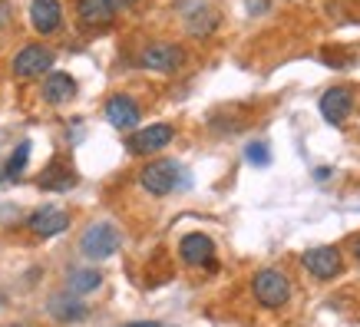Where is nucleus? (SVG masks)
Segmentation results:
<instances>
[{"mask_svg": "<svg viewBox=\"0 0 360 327\" xmlns=\"http://www.w3.org/2000/svg\"><path fill=\"white\" fill-rule=\"evenodd\" d=\"M188 179L182 172V165L172 162V159H155L142 169L139 186L149 192V195H172L175 188H182Z\"/></svg>", "mask_w": 360, "mask_h": 327, "instance_id": "obj_1", "label": "nucleus"}, {"mask_svg": "<svg viewBox=\"0 0 360 327\" xmlns=\"http://www.w3.org/2000/svg\"><path fill=\"white\" fill-rule=\"evenodd\" d=\"M251 291H255L262 307H284L288 297H291V281L278 268H262L255 274V281H251Z\"/></svg>", "mask_w": 360, "mask_h": 327, "instance_id": "obj_2", "label": "nucleus"}, {"mask_svg": "<svg viewBox=\"0 0 360 327\" xmlns=\"http://www.w3.org/2000/svg\"><path fill=\"white\" fill-rule=\"evenodd\" d=\"M79 251H83L86 258H93V262H103V258L116 255V251H120V231H116V225H110V222L89 225V229L83 231V238H79Z\"/></svg>", "mask_w": 360, "mask_h": 327, "instance_id": "obj_3", "label": "nucleus"}, {"mask_svg": "<svg viewBox=\"0 0 360 327\" xmlns=\"http://www.w3.org/2000/svg\"><path fill=\"white\" fill-rule=\"evenodd\" d=\"M53 66V50L44 44H27L13 56V77L17 79H37L40 73H50Z\"/></svg>", "mask_w": 360, "mask_h": 327, "instance_id": "obj_4", "label": "nucleus"}, {"mask_svg": "<svg viewBox=\"0 0 360 327\" xmlns=\"http://www.w3.org/2000/svg\"><path fill=\"white\" fill-rule=\"evenodd\" d=\"M139 63L153 73H175L186 66V50L179 44H149L139 53Z\"/></svg>", "mask_w": 360, "mask_h": 327, "instance_id": "obj_5", "label": "nucleus"}, {"mask_svg": "<svg viewBox=\"0 0 360 327\" xmlns=\"http://www.w3.org/2000/svg\"><path fill=\"white\" fill-rule=\"evenodd\" d=\"M175 139V129L169 122H155V126H146V129L132 132L126 146H129L132 155H153V153H162L165 146Z\"/></svg>", "mask_w": 360, "mask_h": 327, "instance_id": "obj_6", "label": "nucleus"}, {"mask_svg": "<svg viewBox=\"0 0 360 327\" xmlns=\"http://www.w3.org/2000/svg\"><path fill=\"white\" fill-rule=\"evenodd\" d=\"M304 268L314 278H321V281H328V278H338L340 271H344V262H340V251L334 248V245H317V248H307L304 251Z\"/></svg>", "mask_w": 360, "mask_h": 327, "instance_id": "obj_7", "label": "nucleus"}, {"mask_svg": "<svg viewBox=\"0 0 360 327\" xmlns=\"http://www.w3.org/2000/svg\"><path fill=\"white\" fill-rule=\"evenodd\" d=\"M179 255L192 268H215V241L202 235V231H192V235L179 241Z\"/></svg>", "mask_w": 360, "mask_h": 327, "instance_id": "obj_8", "label": "nucleus"}, {"mask_svg": "<svg viewBox=\"0 0 360 327\" xmlns=\"http://www.w3.org/2000/svg\"><path fill=\"white\" fill-rule=\"evenodd\" d=\"M103 113H106V120H110L112 129H132V126H139V103L132 96H126V93H116V96L106 99V106H103Z\"/></svg>", "mask_w": 360, "mask_h": 327, "instance_id": "obj_9", "label": "nucleus"}, {"mask_svg": "<svg viewBox=\"0 0 360 327\" xmlns=\"http://www.w3.org/2000/svg\"><path fill=\"white\" fill-rule=\"evenodd\" d=\"M27 225H30V231L37 238H53V235L70 229V215L56 205H40L30 218H27Z\"/></svg>", "mask_w": 360, "mask_h": 327, "instance_id": "obj_10", "label": "nucleus"}, {"mask_svg": "<svg viewBox=\"0 0 360 327\" xmlns=\"http://www.w3.org/2000/svg\"><path fill=\"white\" fill-rule=\"evenodd\" d=\"M321 116L330 122V126H340V122L350 116L354 109V89L350 86H330L324 96H321Z\"/></svg>", "mask_w": 360, "mask_h": 327, "instance_id": "obj_11", "label": "nucleus"}, {"mask_svg": "<svg viewBox=\"0 0 360 327\" xmlns=\"http://www.w3.org/2000/svg\"><path fill=\"white\" fill-rule=\"evenodd\" d=\"M40 93H44V99L50 106H66L70 99L77 96V79L70 77V73H60V70H56V73H46Z\"/></svg>", "mask_w": 360, "mask_h": 327, "instance_id": "obj_12", "label": "nucleus"}, {"mask_svg": "<svg viewBox=\"0 0 360 327\" xmlns=\"http://www.w3.org/2000/svg\"><path fill=\"white\" fill-rule=\"evenodd\" d=\"M30 20L37 33H56L63 23V7L60 0H30Z\"/></svg>", "mask_w": 360, "mask_h": 327, "instance_id": "obj_13", "label": "nucleus"}, {"mask_svg": "<svg viewBox=\"0 0 360 327\" xmlns=\"http://www.w3.org/2000/svg\"><path fill=\"white\" fill-rule=\"evenodd\" d=\"M77 13L86 27H110L112 17H116L110 0H77Z\"/></svg>", "mask_w": 360, "mask_h": 327, "instance_id": "obj_14", "label": "nucleus"}, {"mask_svg": "<svg viewBox=\"0 0 360 327\" xmlns=\"http://www.w3.org/2000/svg\"><path fill=\"white\" fill-rule=\"evenodd\" d=\"M50 314H53L60 324H73V321H83V317H86V304H83L77 295H56L53 301H50Z\"/></svg>", "mask_w": 360, "mask_h": 327, "instance_id": "obj_15", "label": "nucleus"}, {"mask_svg": "<svg viewBox=\"0 0 360 327\" xmlns=\"http://www.w3.org/2000/svg\"><path fill=\"white\" fill-rule=\"evenodd\" d=\"M73 182H77V175L70 172L63 162H53L44 175H40V179H37V186L46 188V192H66V188L73 186Z\"/></svg>", "mask_w": 360, "mask_h": 327, "instance_id": "obj_16", "label": "nucleus"}, {"mask_svg": "<svg viewBox=\"0 0 360 327\" xmlns=\"http://www.w3.org/2000/svg\"><path fill=\"white\" fill-rule=\"evenodd\" d=\"M186 27L192 37H208V33H215V27H219V13L212 11V7H195L186 17Z\"/></svg>", "mask_w": 360, "mask_h": 327, "instance_id": "obj_17", "label": "nucleus"}, {"mask_svg": "<svg viewBox=\"0 0 360 327\" xmlns=\"http://www.w3.org/2000/svg\"><path fill=\"white\" fill-rule=\"evenodd\" d=\"M103 284V274L93 271V268H79V271L70 274V295H89Z\"/></svg>", "mask_w": 360, "mask_h": 327, "instance_id": "obj_18", "label": "nucleus"}, {"mask_svg": "<svg viewBox=\"0 0 360 327\" xmlns=\"http://www.w3.org/2000/svg\"><path fill=\"white\" fill-rule=\"evenodd\" d=\"M27 159H30V142H20V146L13 149V155L7 159V179H17V175H23V169H27Z\"/></svg>", "mask_w": 360, "mask_h": 327, "instance_id": "obj_19", "label": "nucleus"}, {"mask_svg": "<svg viewBox=\"0 0 360 327\" xmlns=\"http://www.w3.org/2000/svg\"><path fill=\"white\" fill-rule=\"evenodd\" d=\"M245 159L251 165H268L271 162V149H268V142H248L245 146Z\"/></svg>", "mask_w": 360, "mask_h": 327, "instance_id": "obj_20", "label": "nucleus"}, {"mask_svg": "<svg viewBox=\"0 0 360 327\" xmlns=\"http://www.w3.org/2000/svg\"><path fill=\"white\" fill-rule=\"evenodd\" d=\"M11 20H13V7L7 4V0H0V33L11 27Z\"/></svg>", "mask_w": 360, "mask_h": 327, "instance_id": "obj_21", "label": "nucleus"}, {"mask_svg": "<svg viewBox=\"0 0 360 327\" xmlns=\"http://www.w3.org/2000/svg\"><path fill=\"white\" fill-rule=\"evenodd\" d=\"M132 4H136V0H110V7H112V11H129Z\"/></svg>", "mask_w": 360, "mask_h": 327, "instance_id": "obj_22", "label": "nucleus"}, {"mask_svg": "<svg viewBox=\"0 0 360 327\" xmlns=\"http://www.w3.org/2000/svg\"><path fill=\"white\" fill-rule=\"evenodd\" d=\"M126 327H162V324H155V321H136V324H126Z\"/></svg>", "mask_w": 360, "mask_h": 327, "instance_id": "obj_23", "label": "nucleus"}, {"mask_svg": "<svg viewBox=\"0 0 360 327\" xmlns=\"http://www.w3.org/2000/svg\"><path fill=\"white\" fill-rule=\"evenodd\" d=\"M354 258H357V262H360V238L354 241Z\"/></svg>", "mask_w": 360, "mask_h": 327, "instance_id": "obj_24", "label": "nucleus"}, {"mask_svg": "<svg viewBox=\"0 0 360 327\" xmlns=\"http://www.w3.org/2000/svg\"><path fill=\"white\" fill-rule=\"evenodd\" d=\"M11 327H27V324H11Z\"/></svg>", "mask_w": 360, "mask_h": 327, "instance_id": "obj_25", "label": "nucleus"}]
</instances>
